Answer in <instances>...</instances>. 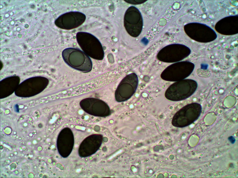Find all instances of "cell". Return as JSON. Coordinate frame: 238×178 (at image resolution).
I'll use <instances>...</instances> for the list:
<instances>
[{
    "instance_id": "6da1fadb",
    "label": "cell",
    "mask_w": 238,
    "mask_h": 178,
    "mask_svg": "<svg viewBox=\"0 0 238 178\" xmlns=\"http://www.w3.org/2000/svg\"><path fill=\"white\" fill-rule=\"evenodd\" d=\"M62 56L64 61L69 66L85 73L92 70L93 64L89 57L80 50L69 47L64 49Z\"/></svg>"
},
{
    "instance_id": "3957f363",
    "label": "cell",
    "mask_w": 238,
    "mask_h": 178,
    "mask_svg": "<svg viewBox=\"0 0 238 178\" xmlns=\"http://www.w3.org/2000/svg\"><path fill=\"white\" fill-rule=\"evenodd\" d=\"M137 75L132 73L126 75L118 85L115 92V98L118 102L126 101L135 93L138 83Z\"/></svg>"
},
{
    "instance_id": "277c9868",
    "label": "cell",
    "mask_w": 238,
    "mask_h": 178,
    "mask_svg": "<svg viewBox=\"0 0 238 178\" xmlns=\"http://www.w3.org/2000/svg\"><path fill=\"white\" fill-rule=\"evenodd\" d=\"M81 108L87 113L95 116L105 117L109 115L110 109L108 104L98 98H87L80 102Z\"/></svg>"
},
{
    "instance_id": "52a82bcc",
    "label": "cell",
    "mask_w": 238,
    "mask_h": 178,
    "mask_svg": "<svg viewBox=\"0 0 238 178\" xmlns=\"http://www.w3.org/2000/svg\"><path fill=\"white\" fill-rule=\"evenodd\" d=\"M228 140L232 144H234L236 141L235 139L232 136H231L228 137Z\"/></svg>"
},
{
    "instance_id": "5b68a950",
    "label": "cell",
    "mask_w": 238,
    "mask_h": 178,
    "mask_svg": "<svg viewBox=\"0 0 238 178\" xmlns=\"http://www.w3.org/2000/svg\"><path fill=\"white\" fill-rule=\"evenodd\" d=\"M86 19L83 13L71 11L62 14L55 20L54 23L58 27L65 30H71L82 25Z\"/></svg>"
},
{
    "instance_id": "8992f818",
    "label": "cell",
    "mask_w": 238,
    "mask_h": 178,
    "mask_svg": "<svg viewBox=\"0 0 238 178\" xmlns=\"http://www.w3.org/2000/svg\"><path fill=\"white\" fill-rule=\"evenodd\" d=\"M199 111H185L181 109L177 112L173 117L172 125L176 127L183 128L188 126L195 122L199 116Z\"/></svg>"
},
{
    "instance_id": "7a4b0ae2",
    "label": "cell",
    "mask_w": 238,
    "mask_h": 178,
    "mask_svg": "<svg viewBox=\"0 0 238 178\" xmlns=\"http://www.w3.org/2000/svg\"><path fill=\"white\" fill-rule=\"evenodd\" d=\"M76 39L81 48L89 56L98 60L103 59L104 53L103 46L95 36L89 33L79 32L76 34Z\"/></svg>"
}]
</instances>
